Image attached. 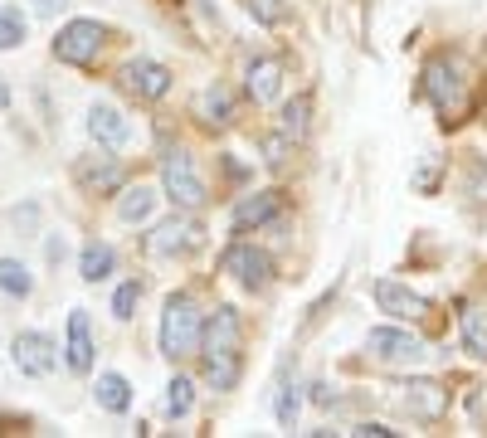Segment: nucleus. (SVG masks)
Instances as JSON below:
<instances>
[{"label": "nucleus", "instance_id": "obj_23", "mask_svg": "<svg viewBox=\"0 0 487 438\" xmlns=\"http://www.w3.org/2000/svg\"><path fill=\"white\" fill-rule=\"evenodd\" d=\"M191 404H195V385L185 375H176L166 385V394H161V409H166L171 419H185V414H191Z\"/></svg>", "mask_w": 487, "mask_h": 438}, {"label": "nucleus", "instance_id": "obj_35", "mask_svg": "<svg viewBox=\"0 0 487 438\" xmlns=\"http://www.w3.org/2000/svg\"><path fill=\"white\" fill-rule=\"evenodd\" d=\"M10 103V88H5V83H0V107H5Z\"/></svg>", "mask_w": 487, "mask_h": 438}, {"label": "nucleus", "instance_id": "obj_27", "mask_svg": "<svg viewBox=\"0 0 487 438\" xmlns=\"http://www.w3.org/2000/svg\"><path fill=\"white\" fill-rule=\"evenodd\" d=\"M137 298H141V282H122L118 298H112V317H118V321H132V317H137Z\"/></svg>", "mask_w": 487, "mask_h": 438}, {"label": "nucleus", "instance_id": "obj_13", "mask_svg": "<svg viewBox=\"0 0 487 438\" xmlns=\"http://www.w3.org/2000/svg\"><path fill=\"white\" fill-rule=\"evenodd\" d=\"M366 346H370V356H380V361H420L424 356V341L414 331H399V327H376L366 336Z\"/></svg>", "mask_w": 487, "mask_h": 438}, {"label": "nucleus", "instance_id": "obj_6", "mask_svg": "<svg viewBox=\"0 0 487 438\" xmlns=\"http://www.w3.org/2000/svg\"><path fill=\"white\" fill-rule=\"evenodd\" d=\"M220 273H229L239 288L259 292V288H268V278H274V259L254 244H229L224 259H220Z\"/></svg>", "mask_w": 487, "mask_h": 438}, {"label": "nucleus", "instance_id": "obj_10", "mask_svg": "<svg viewBox=\"0 0 487 438\" xmlns=\"http://www.w3.org/2000/svg\"><path fill=\"white\" fill-rule=\"evenodd\" d=\"M399 390H405V394H399V404L409 409V419L434 423V419H443V409H449V390H443L439 380H405Z\"/></svg>", "mask_w": 487, "mask_h": 438}, {"label": "nucleus", "instance_id": "obj_3", "mask_svg": "<svg viewBox=\"0 0 487 438\" xmlns=\"http://www.w3.org/2000/svg\"><path fill=\"white\" fill-rule=\"evenodd\" d=\"M424 97L443 112V122H453L458 112L468 103V78H463V64L453 59V54H434V59L424 64Z\"/></svg>", "mask_w": 487, "mask_h": 438}, {"label": "nucleus", "instance_id": "obj_12", "mask_svg": "<svg viewBox=\"0 0 487 438\" xmlns=\"http://www.w3.org/2000/svg\"><path fill=\"white\" fill-rule=\"evenodd\" d=\"M283 215V190H259V195H244L234 205V234H249V229H264L268 219Z\"/></svg>", "mask_w": 487, "mask_h": 438}, {"label": "nucleus", "instance_id": "obj_31", "mask_svg": "<svg viewBox=\"0 0 487 438\" xmlns=\"http://www.w3.org/2000/svg\"><path fill=\"white\" fill-rule=\"evenodd\" d=\"M356 438H395V429H385V423H376V419H366V423H356L351 429Z\"/></svg>", "mask_w": 487, "mask_h": 438}, {"label": "nucleus", "instance_id": "obj_25", "mask_svg": "<svg viewBox=\"0 0 487 438\" xmlns=\"http://www.w3.org/2000/svg\"><path fill=\"white\" fill-rule=\"evenodd\" d=\"M30 273H25V263L16 259H0V292H10V298H30Z\"/></svg>", "mask_w": 487, "mask_h": 438}, {"label": "nucleus", "instance_id": "obj_15", "mask_svg": "<svg viewBox=\"0 0 487 438\" xmlns=\"http://www.w3.org/2000/svg\"><path fill=\"white\" fill-rule=\"evenodd\" d=\"M64 361L74 375H88L93 371V331H88V312L74 307L68 312V346H64Z\"/></svg>", "mask_w": 487, "mask_h": 438}, {"label": "nucleus", "instance_id": "obj_8", "mask_svg": "<svg viewBox=\"0 0 487 438\" xmlns=\"http://www.w3.org/2000/svg\"><path fill=\"white\" fill-rule=\"evenodd\" d=\"M122 88L132 97H141V103H156V97L171 93V68L156 64V59H132L122 68Z\"/></svg>", "mask_w": 487, "mask_h": 438}, {"label": "nucleus", "instance_id": "obj_11", "mask_svg": "<svg viewBox=\"0 0 487 438\" xmlns=\"http://www.w3.org/2000/svg\"><path fill=\"white\" fill-rule=\"evenodd\" d=\"M10 356H16V365L25 375H49L54 365H59V346H54L45 331H20Z\"/></svg>", "mask_w": 487, "mask_h": 438}, {"label": "nucleus", "instance_id": "obj_34", "mask_svg": "<svg viewBox=\"0 0 487 438\" xmlns=\"http://www.w3.org/2000/svg\"><path fill=\"white\" fill-rule=\"evenodd\" d=\"M59 5H64V0H39V15H54Z\"/></svg>", "mask_w": 487, "mask_h": 438}, {"label": "nucleus", "instance_id": "obj_30", "mask_svg": "<svg viewBox=\"0 0 487 438\" xmlns=\"http://www.w3.org/2000/svg\"><path fill=\"white\" fill-rule=\"evenodd\" d=\"M288 147H293V137H288V132L268 137V141H264V161H268V166H283V161H288Z\"/></svg>", "mask_w": 487, "mask_h": 438}, {"label": "nucleus", "instance_id": "obj_19", "mask_svg": "<svg viewBox=\"0 0 487 438\" xmlns=\"http://www.w3.org/2000/svg\"><path fill=\"white\" fill-rule=\"evenodd\" d=\"M112 268H118V253H112V244H83V259H78V273H83V282H103V278H112Z\"/></svg>", "mask_w": 487, "mask_h": 438}, {"label": "nucleus", "instance_id": "obj_29", "mask_svg": "<svg viewBox=\"0 0 487 438\" xmlns=\"http://www.w3.org/2000/svg\"><path fill=\"white\" fill-rule=\"evenodd\" d=\"M297 404H303V400H297V390H293V385L278 394V409H274V414H278L283 429H293V423H297Z\"/></svg>", "mask_w": 487, "mask_h": 438}, {"label": "nucleus", "instance_id": "obj_1", "mask_svg": "<svg viewBox=\"0 0 487 438\" xmlns=\"http://www.w3.org/2000/svg\"><path fill=\"white\" fill-rule=\"evenodd\" d=\"M244 327L234 307H214V317L205 321V336H200V356H205V380L214 390H234L244 375Z\"/></svg>", "mask_w": 487, "mask_h": 438}, {"label": "nucleus", "instance_id": "obj_17", "mask_svg": "<svg viewBox=\"0 0 487 438\" xmlns=\"http://www.w3.org/2000/svg\"><path fill=\"white\" fill-rule=\"evenodd\" d=\"M244 88H249L254 103H274L283 88V64L278 59H254L249 74H244Z\"/></svg>", "mask_w": 487, "mask_h": 438}, {"label": "nucleus", "instance_id": "obj_18", "mask_svg": "<svg viewBox=\"0 0 487 438\" xmlns=\"http://www.w3.org/2000/svg\"><path fill=\"white\" fill-rule=\"evenodd\" d=\"M195 112H200V117H205L210 127H229V122H234V97H229L224 83H210V88L200 93Z\"/></svg>", "mask_w": 487, "mask_h": 438}, {"label": "nucleus", "instance_id": "obj_21", "mask_svg": "<svg viewBox=\"0 0 487 438\" xmlns=\"http://www.w3.org/2000/svg\"><path fill=\"white\" fill-rule=\"evenodd\" d=\"M151 205H156V190L151 186H132V190H122V200H118V219L141 224V219H151Z\"/></svg>", "mask_w": 487, "mask_h": 438}, {"label": "nucleus", "instance_id": "obj_2", "mask_svg": "<svg viewBox=\"0 0 487 438\" xmlns=\"http://www.w3.org/2000/svg\"><path fill=\"white\" fill-rule=\"evenodd\" d=\"M200 336H205V321H200V307L191 292H176L166 298V312H161V356L166 361H185L200 351Z\"/></svg>", "mask_w": 487, "mask_h": 438}, {"label": "nucleus", "instance_id": "obj_14", "mask_svg": "<svg viewBox=\"0 0 487 438\" xmlns=\"http://www.w3.org/2000/svg\"><path fill=\"white\" fill-rule=\"evenodd\" d=\"M88 132H93L98 147L118 151V147H127V141H132V122H127L112 103H93V107H88Z\"/></svg>", "mask_w": 487, "mask_h": 438}, {"label": "nucleus", "instance_id": "obj_4", "mask_svg": "<svg viewBox=\"0 0 487 438\" xmlns=\"http://www.w3.org/2000/svg\"><path fill=\"white\" fill-rule=\"evenodd\" d=\"M161 190H166V200L176 209H200L210 200V190H205V180H200V171H195L191 151H181V147L161 157Z\"/></svg>", "mask_w": 487, "mask_h": 438}, {"label": "nucleus", "instance_id": "obj_7", "mask_svg": "<svg viewBox=\"0 0 487 438\" xmlns=\"http://www.w3.org/2000/svg\"><path fill=\"white\" fill-rule=\"evenodd\" d=\"M200 244V224L191 219V209L185 215H171V219H161L151 229V239H147V249L156 253V259H171V253H191Z\"/></svg>", "mask_w": 487, "mask_h": 438}, {"label": "nucleus", "instance_id": "obj_16", "mask_svg": "<svg viewBox=\"0 0 487 438\" xmlns=\"http://www.w3.org/2000/svg\"><path fill=\"white\" fill-rule=\"evenodd\" d=\"M74 176H78V186L93 190V195H108V190L122 186V166L112 161V157H83L74 166Z\"/></svg>", "mask_w": 487, "mask_h": 438}, {"label": "nucleus", "instance_id": "obj_26", "mask_svg": "<svg viewBox=\"0 0 487 438\" xmlns=\"http://www.w3.org/2000/svg\"><path fill=\"white\" fill-rule=\"evenodd\" d=\"M25 45V15L16 5H0V49H16Z\"/></svg>", "mask_w": 487, "mask_h": 438}, {"label": "nucleus", "instance_id": "obj_20", "mask_svg": "<svg viewBox=\"0 0 487 438\" xmlns=\"http://www.w3.org/2000/svg\"><path fill=\"white\" fill-rule=\"evenodd\" d=\"M98 404H103L108 414H127V404H132V385H127V375H118V371L98 375Z\"/></svg>", "mask_w": 487, "mask_h": 438}, {"label": "nucleus", "instance_id": "obj_32", "mask_svg": "<svg viewBox=\"0 0 487 438\" xmlns=\"http://www.w3.org/2000/svg\"><path fill=\"white\" fill-rule=\"evenodd\" d=\"M434 180H439V161H429L424 171H420V180H414V186H420V190H434Z\"/></svg>", "mask_w": 487, "mask_h": 438}, {"label": "nucleus", "instance_id": "obj_33", "mask_svg": "<svg viewBox=\"0 0 487 438\" xmlns=\"http://www.w3.org/2000/svg\"><path fill=\"white\" fill-rule=\"evenodd\" d=\"M312 400H317V404L326 409V404H332V400H337V394H332V390H326V385H312Z\"/></svg>", "mask_w": 487, "mask_h": 438}, {"label": "nucleus", "instance_id": "obj_24", "mask_svg": "<svg viewBox=\"0 0 487 438\" xmlns=\"http://www.w3.org/2000/svg\"><path fill=\"white\" fill-rule=\"evenodd\" d=\"M463 351L487 361V312H463Z\"/></svg>", "mask_w": 487, "mask_h": 438}, {"label": "nucleus", "instance_id": "obj_22", "mask_svg": "<svg viewBox=\"0 0 487 438\" xmlns=\"http://www.w3.org/2000/svg\"><path fill=\"white\" fill-rule=\"evenodd\" d=\"M307 127H312V93H297L288 107H283V122H278V132H288L293 141H303L307 137Z\"/></svg>", "mask_w": 487, "mask_h": 438}, {"label": "nucleus", "instance_id": "obj_5", "mask_svg": "<svg viewBox=\"0 0 487 438\" xmlns=\"http://www.w3.org/2000/svg\"><path fill=\"white\" fill-rule=\"evenodd\" d=\"M103 39L108 30L98 20H68L59 39H54V59L59 64H93L98 54H103Z\"/></svg>", "mask_w": 487, "mask_h": 438}, {"label": "nucleus", "instance_id": "obj_9", "mask_svg": "<svg viewBox=\"0 0 487 438\" xmlns=\"http://www.w3.org/2000/svg\"><path fill=\"white\" fill-rule=\"evenodd\" d=\"M370 292H376V307H380V312H390L395 321H420V317H429V298L409 292L405 282H395V278H380Z\"/></svg>", "mask_w": 487, "mask_h": 438}, {"label": "nucleus", "instance_id": "obj_28", "mask_svg": "<svg viewBox=\"0 0 487 438\" xmlns=\"http://www.w3.org/2000/svg\"><path fill=\"white\" fill-rule=\"evenodd\" d=\"M288 5L293 0H249V15L259 25H278L283 15H288Z\"/></svg>", "mask_w": 487, "mask_h": 438}]
</instances>
